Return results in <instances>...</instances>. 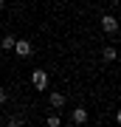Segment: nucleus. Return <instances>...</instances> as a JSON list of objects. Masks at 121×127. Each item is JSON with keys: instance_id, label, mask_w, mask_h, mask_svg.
<instances>
[{"instance_id": "f257e3e1", "label": "nucleus", "mask_w": 121, "mask_h": 127, "mask_svg": "<svg viewBox=\"0 0 121 127\" xmlns=\"http://www.w3.org/2000/svg\"><path fill=\"white\" fill-rule=\"evenodd\" d=\"M31 82H34L37 91H45V88H48V73H45L42 68H37V71L31 73Z\"/></svg>"}, {"instance_id": "f03ea898", "label": "nucleus", "mask_w": 121, "mask_h": 127, "mask_svg": "<svg viewBox=\"0 0 121 127\" xmlns=\"http://www.w3.org/2000/svg\"><path fill=\"white\" fill-rule=\"evenodd\" d=\"M101 31L104 34H116L118 31V20L110 17V14H104V17H101Z\"/></svg>"}, {"instance_id": "7ed1b4c3", "label": "nucleus", "mask_w": 121, "mask_h": 127, "mask_svg": "<svg viewBox=\"0 0 121 127\" xmlns=\"http://www.w3.org/2000/svg\"><path fill=\"white\" fill-rule=\"evenodd\" d=\"M14 51H17V57H31L34 45H31L28 40H14Z\"/></svg>"}, {"instance_id": "20e7f679", "label": "nucleus", "mask_w": 121, "mask_h": 127, "mask_svg": "<svg viewBox=\"0 0 121 127\" xmlns=\"http://www.w3.org/2000/svg\"><path fill=\"white\" fill-rule=\"evenodd\" d=\"M71 122H73V124H85V122H87V110H85V107H76V110L71 113Z\"/></svg>"}, {"instance_id": "39448f33", "label": "nucleus", "mask_w": 121, "mask_h": 127, "mask_svg": "<svg viewBox=\"0 0 121 127\" xmlns=\"http://www.w3.org/2000/svg\"><path fill=\"white\" fill-rule=\"evenodd\" d=\"M48 102H51V107H56V110H59V107L65 104V96H62V93H51V96H48Z\"/></svg>"}, {"instance_id": "423d86ee", "label": "nucleus", "mask_w": 121, "mask_h": 127, "mask_svg": "<svg viewBox=\"0 0 121 127\" xmlns=\"http://www.w3.org/2000/svg\"><path fill=\"white\" fill-rule=\"evenodd\" d=\"M0 45H3L6 51H11V48H14V37H11V34H6L3 40H0Z\"/></svg>"}, {"instance_id": "0eeeda50", "label": "nucleus", "mask_w": 121, "mask_h": 127, "mask_svg": "<svg viewBox=\"0 0 121 127\" xmlns=\"http://www.w3.org/2000/svg\"><path fill=\"white\" fill-rule=\"evenodd\" d=\"M101 57L107 59V62H116V48H104V51H101Z\"/></svg>"}, {"instance_id": "6e6552de", "label": "nucleus", "mask_w": 121, "mask_h": 127, "mask_svg": "<svg viewBox=\"0 0 121 127\" xmlns=\"http://www.w3.org/2000/svg\"><path fill=\"white\" fill-rule=\"evenodd\" d=\"M48 124H51V127H59V116H56V113L48 116Z\"/></svg>"}, {"instance_id": "1a4fd4ad", "label": "nucleus", "mask_w": 121, "mask_h": 127, "mask_svg": "<svg viewBox=\"0 0 121 127\" xmlns=\"http://www.w3.org/2000/svg\"><path fill=\"white\" fill-rule=\"evenodd\" d=\"M6 99H9V96H6V91H3V88H0V107H3V104H6Z\"/></svg>"}, {"instance_id": "9d476101", "label": "nucleus", "mask_w": 121, "mask_h": 127, "mask_svg": "<svg viewBox=\"0 0 121 127\" xmlns=\"http://www.w3.org/2000/svg\"><path fill=\"white\" fill-rule=\"evenodd\" d=\"M3 6H6V0H0V9H3Z\"/></svg>"}]
</instances>
